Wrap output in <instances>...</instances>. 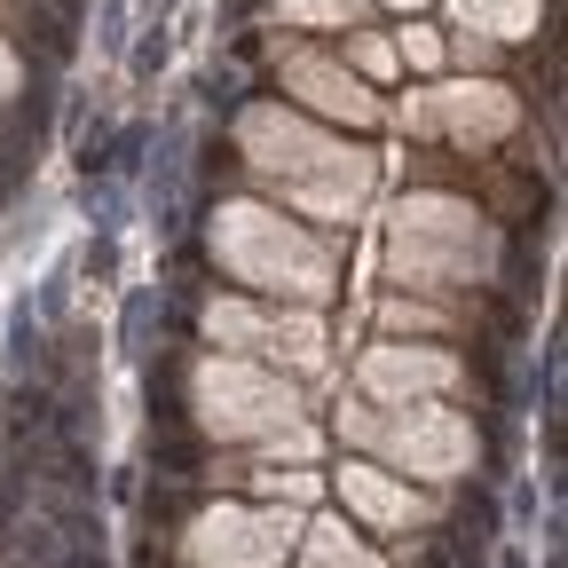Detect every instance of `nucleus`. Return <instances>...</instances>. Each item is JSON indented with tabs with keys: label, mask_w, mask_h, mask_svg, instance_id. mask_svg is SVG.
Masks as SVG:
<instances>
[{
	"label": "nucleus",
	"mask_w": 568,
	"mask_h": 568,
	"mask_svg": "<svg viewBox=\"0 0 568 568\" xmlns=\"http://www.w3.org/2000/svg\"><path fill=\"white\" fill-rule=\"evenodd\" d=\"M387 268L403 284H481L497 268V230L481 222L474 205H458L443 190H418V197L395 205Z\"/></svg>",
	"instance_id": "obj_1"
},
{
	"label": "nucleus",
	"mask_w": 568,
	"mask_h": 568,
	"mask_svg": "<svg viewBox=\"0 0 568 568\" xmlns=\"http://www.w3.org/2000/svg\"><path fill=\"white\" fill-rule=\"evenodd\" d=\"M213 261L237 284H261V293H293V301L332 293V253L268 205H222L213 213Z\"/></svg>",
	"instance_id": "obj_2"
},
{
	"label": "nucleus",
	"mask_w": 568,
	"mask_h": 568,
	"mask_svg": "<svg viewBox=\"0 0 568 568\" xmlns=\"http://www.w3.org/2000/svg\"><path fill=\"white\" fill-rule=\"evenodd\" d=\"M245 159L261 174H276L284 197H301L308 213H347L355 190L372 182V159H355V151H339V142L308 134L284 111H245Z\"/></svg>",
	"instance_id": "obj_3"
},
{
	"label": "nucleus",
	"mask_w": 568,
	"mask_h": 568,
	"mask_svg": "<svg viewBox=\"0 0 568 568\" xmlns=\"http://www.w3.org/2000/svg\"><path fill=\"white\" fill-rule=\"evenodd\" d=\"M190 403H197V426L222 443H245V435H268V426H284L301 410V395L268 379L261 364H237V355H213V364H197L190 379Z\"/></svg>",
	"instance_id": "obj_4"
},
{
	"label": "nucleus",
	"mask_w": 568,
	"mask_h": 568,
	"mask_svg": "<svg viewBox=\"0 0 568 568\" xmlns=\"http://www.w3.org/2000/svg\"><path fill=\"white\" fill-rule=\"evenodd\" d=\"M347 426L364 443H379L395 466L426 474V481H458L474 466V426L458 410H410V418H372V410H347Z\"/></svg>",
	"instance_id": "obj_5"
},
{
	"label": "nucleus",
	"mask_w": 568,
	"mask_h": 568,
	"mask_svg": "<svg viewBox=\"0 0 568 568\" xmlns=\"http://www.w3.org/2000/svg\"><path fill=\"white\" fill-rule=\"evenodd\" d=\"M293 537H301V521H293V514L205 506V514L190 521V560H197V568H276Z\"/></svg>",
	"instance_id": "obj_6"
},
{
	"label": "nucleus",
	"mask_w": 568,
	"mask_h": 568,
	"mask_svg": "<svg viewBox=\"0 0 568 568\" xmlns=\"http://www.w3.org/2000/svg\"><path fill=\"white\" fill-rule=\"evenodd\" d=\"M458 387V364L435 347H372L364 355V395L379 403H410V395H450Z\"/></svg>",
	"instance_id": "obj_7"
},
{
	"label": "nucleus",
	"mask_w": 568,
	"mask_h": 568,
	"mask_svg": "<svg viewBox=\"0 0 568 568\" xmlns=\"http://www.w3.org/2000/svg\"><path fill=\"white\" fill-rule=\"evenodd\" d=\"M418 126L426 134H458V142H497L514 126V95L506 88H443V95H426Z\"/></svg>",
	"instance_id": "obj_8"
},
{
	"label": "nucleus",
	"mask_w": 568,
	"mask_h": 568,
	"mask_svg": "<svg viewBox=\"0 0 568 568\" xmlns=\"http://www.w3.org/2000/svg\"><path fill=\"white\" fill-rule=\"evenodd\" d=\"M284 88L308 95V103H316V111H332V119H355V126H372V119H379V103L355 88L339 63H324V55H293V63H284Z\"/></svg>",
	"instance_id": "obj_9"
},
{
	"label": "nucleus",
	"mask_w": 568,
	"mask_h": 568,
	"mask_svg": "<svg viewBox=\"0 0 568 568\" xmlns=\"http://www.w3.org/2000/svg\"><path fill=\"white\" fill-rule=\"evenodd\" d=\"M339 497H347V514H364L372 529H410L418 521V497L379 466H339Z\"/></svg>",
	"instance_id": "obj_10"
},
{
	"label": "nucleus",
	"mask_w": 568,
	"mask_h": 568,
	"mask_svg": "<svg viewBox=\"0 0 568 568\" xmlns=\"http://www.w3.org/2000/svg\"><path fill=\"white\" fill-rule=\"evenodd\" d=\"M301 545H308V568H379V552H364L339 521H316V529H301Z\"/></svg>",
	"instance_id": "obj_11"
},
{
	"label": "nucleus",
	"mask_w": 568,
	"mask_h": 568,
	"mask_svg": "<svg viewBox=\"0 0 568 568\" xmlns=\"http://www.w3.org/2000/svg\"><path fill=\"white\" fill-rule=\"evenodd\" d=\"M458 17L481 24V32H497V40H521L529 17H537V0H458Z\"/></svg>",
	"instance_id": "obj_12"
},
{
	"label": "nucleus",
	"mask_w": 568,
	"mask_h": 568,
	"mask_svg": "<svg viewBox=\"0 0 568 568\" xmlns=\"http://www.w3.org/2000/svg\"><path fill=\"white\" fill-rule=\"evenodd\" d=\"M261 489H268V497H293V506H308V497H316L308 474H261Z\"/></svg>",
	"instance_id": "obj_13"
},
{
	"label": "nucleus",
	"mask_w": 568,
	"mask_h": 568,
	"mask_svg": "<svg viewBox=\"0 0 568 568\" xmlns=\"http://www.w3.org/2000/svg\"><path fill=\"white\" fill-rule=\"evenodd\" d=\"M293 17H308V24H332V17H347V0H284Z\"/></svg>",
	"instance_id": "obj_14"
},
{
	"label": "nucleus",
	"mask_w": 568,
	"mask_h": 568,
	"mask_svg": "<svg viewBox=\"0 0 568 568\" xmlns=\"http://www.w3.org/2000/svg\"><path fill=\"white\" fill-rule=\"evenodd\" d=\"M403 48H410V63H443V40H435V32H410Z\"/></svg>",
	"instance_id": "obj_15"
},
{
	"label": "nucleus",
	"mask_w": 568,
	"mask_h": 568,
	"mask_svg": "<svg viewBox=\"0 0 568 568\" xmlns=\"http://www.w3.org/2000/svg\"><path fill=\"white\" fill-rule=\"evenodd\" d=\"M9 88H17V63H9V55H0V95H9Z\"/></svg>",
	"instance_id": "obj_16"
},
{
	"label": "nucleus",
	"mask_w": 568,
	"mask_h": 568,
	"mask_svg": "<svg viewBox=\"0 0 568 568\" xmlns=\"http://www.w3.org/2000/svg\"><path fill=\"white\" fill-rule=\"evenodd\" d=\"M403 9H418V0H403Z\"/></svg>",
	"instance_id": "obj_17"
}]
</instances>
